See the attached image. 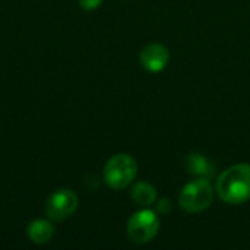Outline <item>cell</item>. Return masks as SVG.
Masks as SVG:
<instances>
[{
  "mask_svg": "<svg viewBox=\"0 0 250 250\" xmlns=\"http://www.w3.org/2000/svg\"><path fill=\"white\" fill-rule=\"evenodd\" d=\"M220 198L231 205H240L250 199V166L236 164L221 173L217 180Z\"/></svg>",
  "mask_w": 250,
  "mask_h": 250,
  "instance_id": "cell-1",
  "label": "cell"
},
{
  "mask_svg": "<svg viewBox=\"0 0 250 250\" xmlns=\"http://www.w3.org/2000/svg\"><path fill=\"white\" fill-rule=\"evenodd\" d=\"M136 161L127 154L111 157L104 167V180L114 190L127 188L136 176Z\"/></svg>",
  "mask_w": 250,
  "mask_h": 250,
  "instance_id": "cell-2",
  "label": "cell"
},
{
  "mask_svg": "<svg viewBox=\"0 0 250 250\" xmlns=\"http://www.w3.org/2000/svg\"><path fill=\"white\" fill-rule=\"evenodd\" d=\"M214 198V190L207 179H198L186 185L180 193V207L190 214H198L207 209Z\"/></svg>",
  "mask_w": 250,
  "mask_h": 250,
  "instance_id": "cell-3",
  "label": "cell"
},
{
  "mask_svg": "<svg viewBox=\"0 0 250 250\" xmlns=\"http://www.w3.org/2000/svg\"><path fill=\"white\" fill-rule=\"evenodd\" d=\"M160 229V220L154 211L142 209L135 212L127 223V234L132 242L144 245L151 242Z\"/></svg>",
  "mask_w": 250,
  "mask_h": 250,
  "instance_id": "cell-4",
  "label": "cell"
},
{
  "mask_svg": "<svg viewBox=\"0 0 250 250\" xmlns=\"http://www.w3.org/2000/svg\"><path fill=\"white\" fill-rule=\"evenodd\" d=\"M78 209V196L69 189L54 192L45 202V214L53 221H63Z\"/></svg>",
  "mask_w": 250,
  "mask_h": 250,
  "instance_id": "cell-5",
  "label": "cell"
},
{
  "mask_svg": "<svg viewBox=\"0 0 250 250\" xmlns=\"http://www.w3.org/2000/svg\"><path fill=\"white\" fill-rule=\"evenodd\" d=\"M168 51L161 44H149L141 51V63L149 72H160L168 63Z\"/></svg>",
  "mask_w": 250,
  "mask_h": 250,
  "instance_id": "cell-6",
  "label": "cell"
},
{
  "mask_svg": "<svg viewBox=\"0 0 250 250\" xmlns=\"http://www.w3.org/2000/svg\"><path fill=\"white\" fill-rule=\"evenodd\" d=\"M54 236V227L45 220H35L28 227V237L37 245L48 243Z\"/></svg>",
  "mask_w": 250,
  "mask_h": 250,
  "instance_id": "cell-7",
  "label": "cell"
},
{
  "mask_svg": "<svg viewBox=\"0 0 250 250\" xmlns=\"http://www.w3.org/2000/svg\"><path fill=\"white\" fill-rule=\"evenodd\" d=\"M186 168L189 173L196 174L201 179H208L214 173L212 163L201 154H189L186 158Z\"/></svg>",
  "mask_w": 250,
  "mask_h": 250,
  "instance_id": "cell-8",
  "label": "cell"
},
{
  "mask_svg": "<svg viewBox=\"0 0 250 250\" xmlns=\"http://www.w3.org/2000/svg\"><path fill=\"white\" fill-rule=\"evenodd\" d=\"M132 199L139 204V205H144V207H148L151 204L155 202L157 199V192L155 189L148 185V183H144V182H139L133 186L132 189V193H130Z\"/></svg>",
  "mask_w": 250,
  "mask_h": 250,
  "instance_id": "cell-9",
  "label": "cell"
},
{
  "mask_svg": "<svg viewBox=\"0 0 250 250\" xmlns=\"http://www.w3.org/2000/svg\"><path fill=\"white\" fill-rule=\"evenodd\" d=\"M78 1H79V6L85 10H94L100 7L103 3V0H78Z\"/></svg>",
  "mask_w": 250,
  "mask_h": 250,
  "instance_id": "cell-10",
  "label": "cell"
},
{
  "mask_svg": "<svg viewBox=\"0 0 250 250\" xmlns=\"http://www.w3.org/2000/svg\"><path fill=\"white\" fill-rule=\"evenodd\" d=\"M170 209H171V202H170L168 199H161V201L157 204V211L161 212V214H167Z\"/></svg>",
  "mask_w": 250,
  "mask_h": 250,
  "instance_id": "cell-11",
  "label": "cell"
}]
</instances>
